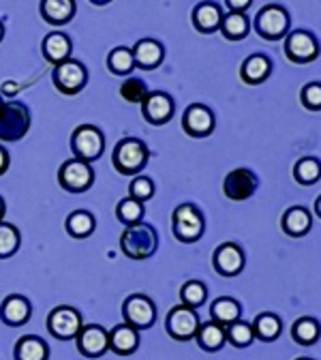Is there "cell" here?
<instances>
[{"label": "cell", "mask_w": 321, "mask_h": 360, "mask_svg": "<svg viewBox=\"0 0 321 360\" xmlns=\"http://www.w3.org/2000/svg\"><path fill=\"white\" fill-rule=\"evenodd\" d=\"M120 249L131 259H148L159 249V234L150 223H135L124 228L120 236Z\"/></svg>", "instance_id": "1"}, {"label": "cell", "mask_w": 321, "mask_h": 360, "mask_svg": "<svg viewBox=\"0 0 321 360\" xmlns=\"http://www.w3.org/2000/svg\"><path fill=\"white\" fill-rule=\"evenodd\" d=\"M204 230H206V219L195 204L187 202L176 206V210L171 212V232L176 240L185 245L197 243L204 236Z\"/></svg>", "instance_id": "2"}, {"label": "cell", "mask_w": 321, "mask_h": 360, "mask_svg": "<svg viewBox=\"0 0 321 360\" xmlns=\"http://www.w3.org/2000/svg\"><path fill=\"white\" fill-rule=\"evenodd\" d=\"M148 159H150L148 146L137 138L120 140L114 148V155H112V163L122 176L140 174L148 165Z\"/></svg>", "instance_id": "3"}, {"label": "cell", "mask_w": 321, "mask_h": 360, "mask_svg": "<svg viewBox=\"0 0 321 360\" xmlns=\"http://www.w3.org/2000/svg\"><path fill=\"white\" fill-rule=\"evenodd\" d=\"M71 150L75 159L86 163L97 161L105 150V135L95 124H79L71 135Z\"/></svg>", "instance_id": "4"}, {"label": "cell", "mask_w": 321, "mask_h": 360, "mask_svg": "<svg viewBox=\"0 0 321 360\" xmlns=\"http://www.w3.org/2000/svg\"><path fill=\"white\" fill-rule=\"evenodd\" d=\"M30 129V112L20 101H7L0 108V140L20 142Z\"/></svg>", "instance_id": "5"}, {"label": "cell", "mask_w": 321, "mask_h": 360, "mask_svg": "<svg viewBox=\"0 0 321 360\" xmlns=\"http://www.w3.org/2000/svg\"><path fill=\"white\" fill-rule=\"evenodd\" d=\"M289 13L281 5H266L255 15V30L266 41H281L289 34Z\"/></svg>", "instance_id": "6"}, {"label": "cell", "mask_w": 321, "mask_h": 360, "mask_svg": "<svg viewBox=\"0 0 321 360\" xmlns=\"http://www.w3.org/2000/svg\"><path fill=\"white\" fill-rule=\"evenodd\" d=\"M58 185L69 193H84L95 185V169L81 159H69L58 169Z\"/></svg>", "instance_id": "7"}, {"label": "cell", "mask_w": 321, "mask_h": 360, "mask_svg": "<svg viewBox=\"0 0 321 360\" xmlns=\"http://www.w3.org/2000/svg\"><path fill=\"white\" fill-rule=\"evenodd\" d=\"M283 50H285V56L289 63L308 65V63L317 60V56H319V41L313 32L298 28L285 37Z\"/></svg>", "instance_id": "8"}, {"label": "cell", "mask_w": 321, "mask_h": 360, "mask_svg": "<svg viewBox=\"0 0 321 360\" xmlns=\"http://www.w3.org/2000/svg\"><path fill=\"white\" fill-rule=\"evenodd\" d=\"M199 326H202V322H199L197 311L191 309V307H185V304L173 307L167 313V320H165V330L176 341H191V339H195Z\"/></svg>", "instance_id": "9"}, {"label": "cell", "mask_w": 321, "mask_h": 360, "mask_svg": "<svg viewBox=\"0 0 321 360\" xmlns=\"http://www.w3.org/2000/svg\"><path fill=\"white\" fill-rule=\"evenodd\" d=\"M81 328H84L81 313L69 304H60V307L52 309L48 315V330L52 337H56L60 341L77 339Z\"/></svg>", "instance_id": "10"}, {"label": "cell", "mask_w": 321, "mask_h": 360, "mask_svg": "<svg viewBox=\"0 0 321 360\" xmlns=\"http://www.w3.org/2000/svg\"><path fill=\"white\" fill-rule=\"evenodd\" d=\"M52 79H54V86L56 90H60L63 95H77L84 90L86 82H88V71L86 67L79 63V60H65L60 65L54 67V73H52Z\"/></svg>", "instance_id": "11"}, {"label": "cell", "mask_w": 321, "mask_h": 360, "mask_svg": "<svg viewBox=\"0 0 321 360\" xmlns=\"http://www.w3.org/2000/svg\"><path fill=\"white\" fill-rule=\"evenodd\" d=\"M122 315H124V322L131 324L133 328L146 330L157 320V307H155V302L148 296H144V294H133V296H129L124 300Z\"/></svg>", "instance_id": "12"}, {"label": "cell", "mask_w": 321, "mask_h": 360, "mask_svg": "<svg viewBox=\"0 0 321 360\" xmlns=\"http://www.w3.org/2000/svg\"><path fill=\"white\" fill-rule=\"evenodd\" d=\"M259 187V178L249 167H236L223 180V193L232 202H244L249 200Z\"/></svg>", "instance_id": "13"}, {"label": "cell", "mask_w": 321, "mask_h": 360, "mask_svg": "<svg viewBox=\"0 0 321 360\" xmlns=\"http://www.w3.org/2000/svg\"><path fill=\"white\" fill-rule=\"evenodd\" d=\"M244 264H247L244 251L236 243L218 245L212 255V266L221 277H238L244 270Z\"/></svg>", "instance_id": "14"}, {"label": "cell", "mask_w": 321, "mask_h": 360, "mask_svg": "<svg viewBox=\"0 0 321 360\" xmlns=\"http://www.w3.org/2000/svg\"><path fill=\"white\" fill-rule=\"evenodd\" d=\"M214 112L204 103H193L182 114V129L191 138H208L214 131Z\"/></svg>", "instance_id": "15"}, {"label": "cell", "mask_w": 321, "mask_h": 360, "mask_svg": "<svg viewBox=\"0 0 321 360\" xmlns=\"http://www.w3.org/2000/svg\"><path fill=\"white\" fill-rule=\"evenodd\" d=\"M173 110H176L173 99L167 93H163V90L148 93L146 99L142 101V114H144L146 122H150L155 127L167 124L173 118Z\"/></svg>", "instance_id": "16"}, {"label": "cell", "mask_w": 321, "mask_h": 360, "mask_svg": "<svg viewBox=\"0 0 321 360\" xmlns=\"http://www.w3.org/2000/svg\"><path fill=\"white\" fill-rule=\"evenodd\" d=\"M75 341H77V352L86 358H101L110 349L107 330L99 324L84 326Z\"/></svg>", "instance_id": "17"}, {"label": "cell", "mask_w": 321, "mask_h": 360, "mask_svg": "<svg viewBox=\"0 0 321 360\" xmlns=\"http://www.w3.org/2000/svg\"><path fill=\"white\" fill-rule=\"evenodd\" d=\"M30 300L22 294H11L3 300L0 304V320H3L7 326H24L30 320Z\"/></svg>", "instance_id": "18"}, {"label": "cell", "mask_w": 321, "mask_h": 360, "mask_svg": "<svg viewBox=\"0 0 321 360\" xmlns=\"http://www.w3.org/2000/svg\"><path fill=\"white\" fill-rule=\"evenodd\" d=\"M71 50H73V43L71 39L65 34V32H50L48 37L43 39L41 43V52H43V58L48 60L50 65H60L65 60L71 58Z\"/></svg>", "instance_id": "19"}, {"label": "cell", "mask_w": 321, "mask_h": 360, "mask_svg": "<svg viewBox=\"0 0 321 360\" xmlns=\"http://www.w3.org/2000/svg\"><path fill=\"white\" fill-rule=\"evenodd\" d=\"M133 60H135V67L140 69H157L161 63H163V56H165V50L163 45L155 39H142L133 45Z\"/></svg>", "instance_id": "20"}, {"label": "cell", "mask_w": 321, "mask_h": 360, "mask_svg": "<svg viewBox=\"0 0 321 360\" xmlns=\"http://www.w3.org/2000/svg\"><path fill=\"white\" fill-rule=\"evenodd\" d=\"M110 349L118 356H131L140 347V330L133 328L131 324H118L110 333Z\"/></svg>", "instance_id": "21"}, {"label": "cell", "mask_w": 321, "mask_h": 360, "mask_svg": "<svg viewBox=\"0 0 321 360\" xmlns=\"http://www.w3.org/2000/svg\"><path fill=\"white\" fill-rule=\"evenodd\" d=\"M310 225H313V214L308 208L304 206H291L283 212L281 219V228L287 236L291 238H302L310 232Z\"/></svg>", "instance_id": "22"}, {"label": "cell", "mask_w": 321, "mask_h": 360, "mask_svg": "<svg viewBox=\"0 0 321 360\" xmlns=\"http://www.w3.org/2000/svg\"><path fill=\"white\" fill-rule=\"evenodd\" d=\"M41 18L52 24V26H63L75 18V0H41Z\"/></svg>", "instance_id": "23"}, {"label": "cell", "mask_w": 321, "mask_h": 360, "mask_svg": "<svg viewBox=\"0 0 321 360\" xmlns=\"http://www.w3.org/2000/svg\"><path fill=\"white\" fill-rule=\"evenodd\" d=\"M272 73V63L268 56L263 54H253L249 56L242 67H240V79L249 86H257V84H263Z\"/></svg>", "instance_id": "24"}, {"label": "cell", "mask_w": 321, "mask_h": 360, "mask_svg": "<svg viewBox=\"0 0 321 360\" xmlns=\"http://www.w3.org/2000/svg\"><path fill=\"white\" fill-rule=\"evenodd\" d=\"M193 26L204 32V34H212L221 28V22H223V11L218 5L214 3H199L195 9H193Z\"/></svg>", "instance_id": "25"}, {"label": "cell", "mask_w": 321, "mask_h": 360, "mask_svg": "<svg viewBox=\"0 0 321 360\" xmlns=\"http://www.w3.org/2000/svg\"><path fill=\"white\" fill-rule=\"evenodd\" d=\"M210 315H212V322L221 324V326H229L240 320L242 315V307L236 298L232 296H221L210 304Z\"/></svg>", "instance_id": "26"}, {"label": "cell", "mask_w": 321, "mask_h": 360, "mask_svg": "<svg viewBox=\"0 0 321 360\" xmlns=\"http://www.w3.org/2000/svg\"><path fill=\"white\" fill-rule=\"evenodd\" d=\"M13 358L15 360H50V347L41 337L26 335L15 343Z\"/></svg>", "instance_id": "27"}, {"label": "cell", "mask_w": 321, "mask_h": 360, "mask_svg": "<svg viewBox=\"0 0 321 360\" xmlns=\"http://www.w3.org/2000/svg\"><path fill=\"white\" fill-rule=\"evenodd\" d=\"M251 328H253L255 339L270 343V341H277L281 337L283 322H281L279 315H274V313H259L255 318V322L251 324Z\"/></svg>", "instance_id": "28"}, {"label": "cell", "mask_w": 321, "mask_h": 360, "mask_svg": "<svg viewBox=\"0 0 321 360\" xmlns=\"http://www.w3.org/2000/svg\"><path fill=\"white\" fill-rule=\"evenodd\" d=\"M218 30L223 32V37L227 41H242L251 30V22H249L247 13L227 11V13H223V22H221Z\"/></svg>", "instance_id": "29"}, {"label": "cell", "mask_w": 321, "mask_h": 360, "mask_svg": "<svg viewBox=\"0 0 321 360\" xmlns=\"http://www.w3.org/2000/svg\"><path fill=\"white\" fill-rule=\"evenodd\" d=\"M197 345L204 349V352H218L225 343H227V335H225V326L216 324V322H206L199 326L197 335Z\"/></svg>", "instance_id": "30"}, {"label": "cell", "mask_w": 321, "mask_h": 360, "mask_svg": "<svg viewBox=\"0 0 321 360\" xmlns=\"http://www.w3.org/2000/svg\"><path fill=\"white\" fill-rule=\"evenodd\" d=\"M67 234L71 238H88L95 234V228H97V221L95 217L90 214L88 210H75L67 217Z\"/></svg>", "instance_id": "31"}, {"label": "cell", "mask_w": 321, "mask_h": 360, "mask_svg": "<svg viewBox=\"0 0 321 360\" xmlns=\"http://www.w3.org/2000/svg\"><path fill=\"white\" fill-rule=\"evenodd\" d=\"M319 337H321V324L315 318H310V315H304V318L296 320L291 326V339L302 347L315 345Z\"/></svg>", "instance_id": "32"}, {"label": "cell", "mask_w": 321, "mask_h": 360, "mask_svg": "<svg viewBox=\"0 0 321 360\" xmlns=\"http://www.w3.org/2000/svg\"><path fill=\"white\" fill-rule=\"evenodd\" d=\"M294 178H296V183L302 187L317 185L319 178H321V161L315 157H302L294 165Z\"/></svg>", "instance_id": "33"}, {"label": "cell", "mask_w": 321, "mask_h": 360, "mask_svg": "<svg viewBox=\"0 0 321 360\" xmlns=\"http://www.w3.org/2000/svg\"><path fill=\"white\" fill-rule=\"evenodd\" d=\"M144 214H146L144 204H142V202H137V200H133V198H124V200H120L118 206H116V217H118L120 223L126 225V228H129V225L140 223V221L144 219Z\"/></svg>", "instance_id": "34"}, {"label": "cell", "mask_w": 321, "mask_h": 360, "mask_svg": "<svg viewBox=\"0 0 321 360\" xmlns=\"http://www.w3.org/2000/svg\"><path fill=\"white\" fill-rule=\"evenodd\" d=\"M20 243H22V236H20V230L15 228V225L0 221V259L11 257L13 253H18Z\"/></svg>", "instance_id": "35"}, {"label": "cell", "mask_w": 321, "mask_h": 360, "mask_svg": "<svg viewBox=\"0 0 321 360\" xmlns=\"http://www.w3.org/2000/svg\"><path fill=\"white\" fill-rule=\"evenodd\" d=\"M107 69L114 75H129L135 69V60H133V52L129 48H114L107 54Z\"/></svg>", "instance_id": "36"}, {"label": "cell", "mask_w": 321, "mask_h": 360, "mask_svg": "<svg viewBox=\"0 0 321 360\" xmlns=\"http://www.w3.org/2000/svg\"><path fill=\"white\" fill-rule=\"evenodd\" d=\"M206 298H208V288L202 281H187L180 288V300L185 307L197 309L206 302Z\"/></svg>", "instance_id": "37"}, {"label": "cell", "mask_w": 321, "mask_h": 360, "mask_svg": "<svg viewBox=\"0 0 321 360\" xmlns=\"http://www.w3.org/2000/svg\"><path fill=\"white\" fill-rule=\"evenodd\" d=\"M225 335H227V341L232 343L234 347H249L253 341H255V335H253V328L251 324L238 320L234 324H229L225 328Z\"/></svg>", "instance_id": "38"}, {"label": "cell", "mask_w": 321, "mask_h": 360, "mask_svg": "<svg viewBox=\"0 0 321 360\" xmlns=\"http://www.w3.org/2000/svg\"><path fill=\"white\" fill-rule=\"evenodd\" d=\"M148 95V86L140 77H129L120 86V97L129 103H142Z\"/></svg>", "instance_id": "39"}, {"label": "cell", "mask_w": 321, "mask_h": 360, "mask_svg": "<svg viewBox=\"0 0 321 360\" xmlns=\"http://www.w3.org/2000/svg\"><path fill=\"white\" fill-rule=\"evenodd\" d=\"M155 195V183H152V178L148 176H135L131 180V185H129V198L137 200V202H148L152 200Z\"/></svg>", "instance_id": "40"}, {"label": "cell", "mask_w": 321, "mask_h": 360, "mask_svg": "<svg viewBox=\"0 0 321 360\" xmlns=\"http://www.w3.org/2000/svg\"><path fill=\"white\" fill-rule=\"evenodd\" d=\"M300 103L308 112L321 110V82H308L300 90Z\"/></svg>", "instance_id": "41"}, {"label": "cell", "mask_w": 321, "mask_h": 360, "mask_svg": "<svg viewBox=\"0 0 321 360\" xmlns=\"http://www.w3.org/2000/svg\"><path fill=\"white\" fill-rule=\"evenodd\" d=\"M229 11H238V13H247V9L253 5V0H225Z\"/></svg>", "instance_id": "42"}, {"label": "cell", "mask_w": 321, "mask_h": 360, "mask_svg": "<svg viewBox=\"0 0 321 360\" xmlns=\"http://www.w3.org/2000/svg\"><path fill=\"white\" fill-rule=\"evenodd\" d=\"M7 169H9V153L5 146H0V176H3Z\"/></svg>", "instance_id": "43"}, {"label": "cell", "mask_w": 321, "mask_h": 360, "mask_svg": "<svg viewBox=\"0 0 321 360\" xmlns=\"http://www.w3.org/2000/svg\"><path fill=\"white\" fill-rule=\"evenodd\" d=\"M315 214L321 219V195L317 198V202H315Z\"/></svg>", "instance_id": "44"}, {"label": "cell", "mask_w": 321, "mask_h": 360, "mask_svg": "<svg viewBox=\"0 0 321 360\" xmlns=\"http://www.w3.org/2000/svg\"><path fill=\"white\" fill-rule=\"evenodd\" d=\"M5 210H7V206H5V200L0 198V221H3V217H5Z\"/></svg>", "instance_id": "45"}, {"label": "cell", "mask_w": 321, "mask_h": 360, "mask_svg": "<svg viewBox=\"0 0 321 360\" xmlns=\"http://www.w3.org/2000/svg\"><path fill=\"white\" fill-rule=\"evenodd\" d=\"M93 5H97V7H103V5H107V3H112V0H90Z\"/></svg>", "instance_id": "46"}, {"label": "cell", "mask_w": 321, "mask_h": 360, "mask_svg": "<svg viewBox=\"0 0 321 360\" xmlns=\"http://www.w3.org/2000/svg\"><path fill=\"white\" fill-rule=\"evenodd\" d=\"M3 37H5V24L0 22V41H3Z\"/></svg>", "instance_id": "47"}, {"label": "cell", "mask_w": 321, "mask_h": 360, "mask_svg": "<svg viewBox=\"0 0 321 360\" xmlns=\"http://www.w3.org/2000/svg\"><path fill=\"white\" fill-rule=\"evenodd\" d=\"M5 105V99H3V95H0V108H3Z\"/></svg>", "instance_id": "48"}, {"label": "cell", "mask_w": 321, "mask_h": 360, "mask_svg": "<svg viewBox=\"0 0 321 360\" xmlns=\"http://www.w3.org/2000/svg\"><path fill=\"white\" fill-rule=\"evenodd\" d=\"M296 360H313V358H306V356H302V358H296Z\"/></svg>", "instance_id": "49"}]
</instances>
